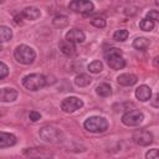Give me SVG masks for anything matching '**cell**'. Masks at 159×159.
<instances>
[{
  "mask_svg": "<svg viewBox=\"0 0 159 159\" xmlns=\"http://www.w3.org/2000/svg\"><path fill=\"white\" fill-rule=\"evenodd\" d=\"M14 57L17 62L22 65H30L36 58V52L32 47L27 45H19L14 51Z\"/></svg>",
  "mask_w": 159,
  "mask_h": 159,
  "instance_id": "1",
  "label": "cell"
},
{
  "mask_svg": "<svg viewBox=\"0 0 159 159\" xmlns=\"http://www.w3.org/2000/svg\"><path fill=\"white\" fill-rule=\"evenodd\" d=\"M83 127L88 132H92V133H103L108 129V122L103 117L93 116V117H89L84 120Z\"/></svg>",
  "mask_w": 159,
  "mask_h": 159,
  "instance_id": "2",
  "label": "cell"
},
{
  "mask_svg": "<svg viewBox=\"0 0 159 159\" xmlns=\"http://www.w3.org/2000/svg\"><path fill=\"white\" fill-rule=\"evenodd\" d=\"M22 84L30 91H37L46 86V77L41 73H31L22 78Z\"/></svg>",
  "mask_w": 159,
  "mask_h": 159,
  "instance_id": "3",
  "label": "cell"
},
{
  "mask_svg": "<svg viewBox=\"0 0 159 159\" xmlns=\"http://www.w3.org/2000/svg\"><path fill=\"white\" fill-rule=\"evenodd\" d=\"M40 138L47 143H60L62 140V132L52 125H45L39 132Z\"/></svg>",
  "mask_w": 159,
  "mask_h": 159,
  "instance_id": "4",
  "label": "cell"
},
{
  "mask_svg": "<svg viewBox=\"0 0 159 159\" xmlns=\"http://www.w3.org/2000/svg\"><path fill=\"white\" fill-rule=\"evenodd\" d=\"M108 66L112 70H122L125 66V60L122 56V52L118 48H111L104 53Z\"/></svg>",
  "mask_w": 159,
  "mask_h": 159,
  "instance_id": "5",
  "label": "cell"
},
{
  "mask_svg": "<svg viewBox=\"0 0 159 159\" xmlns=\"http://www.w3.org/2000/svg\"><path fill=\"white\" fill-rule=\"evenodd\" d=\"M24 155L30 159H52L53 152L47 148H26L24 149Z\"/></svg>",
  "mask_w": 159,
  "mask_h": 159,
  "instance_id": "6",
  "label": "cell"
},
{
  "mask_svg": "<svg viewBox=\"0 0 159 159\" xmlns=\"http://www.w3.org/2000/svg\"><path fill=\"white\" fill-rule=\"evenodd\" d=\"M143 119H144L143 113L137 109L128 111L122 116V122L128 127H137L143 122Z\"/></svg>",
  "mask_w": 159,
  "mask_h": 159,
  "instance_id": "7",
  "label": "cell"
},
{
  "mask_svg": "<svg viewBox=\"0 0 159 159\" xmlns=\"http://www.w3.org/2000/svg\"><path fill=\"white\" fill-rule=\"evenodd\" d=\"M132 139L135 144L145 147V145H149L153 142V134L147 129H138L133 133Z\"/></svg>",
  "mask_w": 159,
  "mask_h": 159,
  "instance_id": "8",
  "label": "cell"
},
{
  "mask_svg": "<svg viewBox=\"0 0 159 159\" xmlns=\"http://www.w3.org/2000/svg\"><path fill=\"white\" fill-rule=\"evenodd\" d=\"M82 106H83L82 99L77 97H67L61 102V109L66 113H73L77 109L82 108Z\"/></svg>",
  "mask_w": 159,
  "mask_h": 159,
  "instance_id": "9",
  "label": "cell"
},
{
  "mask_svg": "<svg viewBox=\"0 0 159 159\" xmlns=\"http://www.w3.org/2000/svg\"><path fill=\"white\" fill-rule=\"evenodd\" d=\"M68 7L75 11V12H81V14H89L93 11L94 5L91 1H86V0H75L71 1Z\"/></svg>",
  "mask_w": 159,
  "mask_h": 159,
  "instance_id": "10",
  "label": "cell"
},
{
  "mask_svg": "<svg viewBox=\"0 0 159 159\" xmlns=\"http://www.w3.org/2000/svg\"><path fill=\"white\" fill-rule=\"evenodd\" d=\"M65 37H66V40L70 41V42H73V43H75V42H78V43H81V42L84 41L86 35H84L83 31H81V30H78V29H71L70 31L66 32Z\"/></svg>",
  "mask_w": 159,
  "mask_h": 159,
  "instance_id": "11",
  "label": "cell"
},
{
  "mask_svg": "<svg viewBox=\"0 0 159 159\" xmlns=\"http://www.w3.org/2000/svg\"><path fill=\"white\" fill-rule=\"evenodd\" d=\"M17 98V92L14 88L4 87L0 88V101L1 102H14Z\"/></svg>",
  "mask_w": 159,
  "mask_h": 159,
  "instance_id": "12",
  "label": "cell"
},
{
  "mask_svg": "<svg viewBox=\"0 0 159 159\" xmlns=\"http://www.w3.org/2000/svg\"><path fill=\"white\" fill-rule=\"evenodd\" d=\"M17 142L16 137L11 133H6V132H0V148H9L15 145Z\"/></svg>",
  "mask_w": 159,
  "mask_h": 159,
  "instance_id": "13",
  "label": "cell"
},
{
  "mask_svg": "<svg viewBox=\"0 0 159 159\" xmlns=\"http://www.w3.org/2000/svg\"><path fill=\"white\" fill-rule=\"evenodd\" d=\"M117 81L122 86H133V84L137 83L138 77L133 73H122L117 77Z\"/></svg>",
  "mask_w": 159,
  "mask_h": 159,
  "instance_id": "14",
  "label": "cell"
},
{
  "mask_svg": "<svg viewBox=\"0 0 159 159\" xmlns=\"http://www.w3.org/2000/svg\"><path fill=\"white\" fill-rule=\"evenodd\" d=\"M135 97H137L139 101L145 102V101L150 99V97H152V89H150L148 86L142 84V86H139V87L135 89Z\"/></svg>",
  "mask_w": 159,
  "mask_h": 159,
  "instance_id": "15",
  "label": "cell"
},
{
  "mask_svg": "<svg viewBox=\"0 0 159 159\" xmlns=\"http://www.w3.org/2000/svg\"><path fill=\"white\" fill-rule=\"evenodd\" d=\"M20 15H21L22 17H25L26 20H31V21H34V20H36V19L40 17L41 12H40V10H39L37 7L30 6V7H25Z\"/></svg>",
  "mask_w": 159,
  "mask_h": 159,
  "instance_id": "16",
  "label": "cell"
},
{
  "mask_svg": "<svg viewBox=\"0 0 159 159\" xmlns=\"http://www.w3.org/2000/svg\"><path fill=\"white\" fill-rule=\"evenodd\" d=\"M60 50H61V52H62L63 55L71 56V55H73V53L76 52V46H75L73 42H70V41L65 40V41H62V42L60 43Z\"/></svg>",
  "mask_w": 159,
  "mask_h": 159,
  "instance_id": "17",
  "label": "cell"
},
{
  "mask_svg": "<svg viewBox=\"0 0 159 159\" xmlns=\"http://www.w3.org/2000/svg\"><path fill=\"white\" fill-rule=\"evenodd\" d=\"M149 45H150V42L145 37H137L133 41V47L137 48V50H139V51H145L149 47Z\"/></svg>",
  "mask_w": 159,
  "mask_h": 159,
  "instance_id": "18",
  "label": "cell"
},
{
  "mask_svg": "<svg viewBox=\"0 0 159 159\" xmlns=\"http://www.w3.org/2000/svg\"><path fill=\"white\" fill-rule=\"evenodd\" d=\"M96 92H97V94L101 96V97H109V96L112 94V88H111V86L107 84V83H101L99 86H97Z\"/></svg>",
  "mask_w": 159,
  "mask_h": 159,
  "instance_id": "19",
  "label": "cell"
},
{
  "mask_svg": "<svg viewBox=\"0 0 159 159\" xmlns=\"http://www.w3.org/2000/svg\"><path fill=\"white\" fill-rule=\"evenodd\" d=\"M11 37H12L11 29L5 25H0V42L9 41V40H11Z\"/></svg>",
  "mask_w": 159,
  "mask_h": 159,
  "instance_id": "20",
  "label": "cell"
},
{
  "mask_svg": "<svg viewBox=\"0 0 159 159\" xmlns=\"http://www.w3.org/2000/svg\"><path fill=\"white\" fill-rule=\"evenodd\" d=\"M75 83L78 87H86V86H88L91 83V77L88 75H86V73H81V75L76 76Z\"/></svg>",
  "mask_w": 159,
  "mask_h": 159,
  "instance_id": "21",
  "label": "cell"
},
{
  "mask_svg": "<svg viewBox=\"0 0 159 159\" xmlns=\"http://www.w3.org/2000/svg\"><path fill=\"white\" fill-rule=\"evenodd\" d=\"M52 24H53L55 27H60V29L61 27H66L68 25V19L65 15H57V16L53 17Z\"/></svg>",
  "mask_w": 159,
  "mask_h": 159,
  "instance_id": "22",
  "label": "cell"
},
{
  "mask_svg": "<svg viewBox=\"0 0 159 159\" xmlns=\"http://www.w3.org/2000/svg\"><path fill=\"white\" fill-rule=\"evenodd\" d=\"M128 36H129V32H128V30H117L114 34H113V39L116 40V41H119V42H123V41H125L127 39H128Z\"/></svg>",
  "mask_w": 159,
  "mask_h": 159,
  "instance_id": "23",
  "label": "cell"
},
{
  "mask_svg": "<svg viewBox=\"0 0 159 159\" xmlns=\"http://www.w3.org/2000/svg\"><path fill=\"white\" fill-rule=\"evenodd\" d=\"M103 70V65L101 61L96 60V61H92L89 65H88V71L92 72V73H98Z\"/></svg>",
  "mask_w": 159,
  "mask_h": 159,
  "instance_id": "24",
  "label": "cell"
},
{
  "mask_svg": "<svg viewBox=\"0 0 159 159\" xmlns=\"http://www.w3.org/2000/svg\"><path fill=\"white\" fill-rule=\"evenodd\" d=\"M139 27L143 30V31H152L154 29V22L148 20V19H143L140 20L139 22Z\"/></svg>",
  "mask_w": 159,
  "mask_h": 159,
  "instance_id": "25",
  "label": "cell"
},
{
  "mask_svg": "<svg viewBox=\"0 0 159 159\" xmlns=\"http://www.w3.org/2000/svg\"><path fill=\"white\" fill-rule=\"evenodd\" d=\"M91 24H92L93 26L98 27V29L106 27V20H104L103 17H96V19H93V20L91 21Z\"/></svg>",
  "mask_w": 159,
  "mask_h": 159,
  "instance_id": "26",
  "label": "cell"
},
{
  "mask_svg": "<svg viewBox=\"0 0 159 159\" xmlns=\"http://www.w3.org/2000/svg\"><path fill=\"white\" fill-rule=\"evenodd\" d=\"M145 158L147 159H159V152H158V149L157 148H153L149 152H147Z\"/></svg>",
  "mask_w": 159,
  "mask_h": 159,
  "instance_id": "27",
  "label": "cell"
},
{
  "mask_svg": "<svg viewBox=\"0 0 159 159\" xmlns=\"http://www.w3.org/2000/svg\"><path fill=\"white\" fill-rule=\"evenodd\" d=\"M145 19H148V20H150V21H158V19H159V12L157 11V10H150L149 12H147V17Z\"/></svg>",
  "mask_w": 159,
  "mask_h": 159,
  "instance_id": "28",
  "label": "cell"
},
{
  "mask_svg": "<svg viewBox=\"0 0 159 159\" xmlns=\"http://www.w3.org/2000/svg\"><path fill=\"white\" fill-rule=\"evenodd\" d=\"M7 75H9V67L4 62H0V80L5 78Z\"/></svg>",
  "mask_w": 159,
  "mask_h": 159,
  "instance_id": "29",
  "label": "cell"
},
{
  "mask_svg": "<svg viewBox=\"0 0 159 159\" xmlns=\"http://www.w3.org/2000/svg\"><path fill=\"white\" fill-rule=\"evenodd\" d=\"M29 117H30V119H31L32 122H36V120H39V119L41 118V114H40L39 112H36V111H31L30 114H29Z\"/></svg>",
  "mask_w": 159,
  "mask_h": 159,
  "instance_id": "30",
  "label": "cell"
},
{
  "mask_svg": "<svg viewBox=\"0 0 159 159\" xmlns=\"http://www.w3.org/2000/svg\"><path fill=\"white\" fill-rule=\"evenodd\" d=\"M15 22H16V24H22V16H21L20 14L15 16Z\"/></svg>",
  "mask_w": 159,
  "mask_h": 159,
  "instance_id": "31",
  "label": "cell"
},
{
  "mask_svg": "<svg viewBox=\"0 0 159 159\" xmlns=\"http://www.w3.org/2000/svg\"><path fill=\"white\" fill-rule=\"evenodd\" d=\"M157 101H158V94H155V96H154V102H153V106H154V107H158Z\"/></svg>",
  "mask_w": 159,
  "mask_h": 159,
  "instance_id": "32",
  "label": "cell"
},
{
  "mask_svg": "<svg viewBox=\"0 0 159 159\" xmlns=\"http://www.w3.org/2000/svg\"><path fill=\"white\" fill-rule=\"evenodd\" d=\"M2 50V46H1V42H0V51Z\"/></svg>",
  "mask_w": 159,
  "mask_h": 159,
  "instance_id": "33",
  "label": "cell"
}]
</instances>
